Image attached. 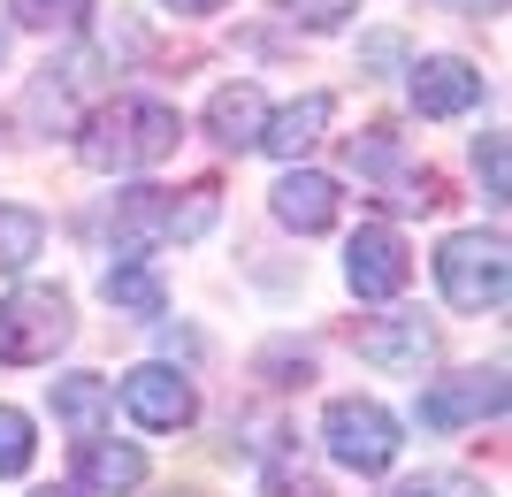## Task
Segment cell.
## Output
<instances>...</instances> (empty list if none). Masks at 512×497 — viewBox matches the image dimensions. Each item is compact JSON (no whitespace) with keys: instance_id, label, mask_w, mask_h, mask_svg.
<instances>
[{"instance_id":"d4e9b609","label":"cell","mask_w":512,"mask_h":497,"mask_svg":"<svg viewBox=\"0 0 512 497\" xmlns=\"http://www.w3.org/2000/svg\"><path fill=\"white\" fill-rule=\"evenodd\" d=\"M474 169H482V192L505 199V138H497V130H490V138H474Z\"/></svg>"},{"instance_id":"83f0119b","label":"cell","mask_w":512,"mask_h":497,"mask_svg":"<svg viewBox=\"0 0 512 497\" xmlns=\"http://www.w3.org/2000/svg\"><path fill=\"white\" fill-rule=\"evenodd\" d=\"M436 8H451V16H474V23H482V16H497L505 0H436Z\"/></svg>"},{"instance_id":"5bb4252c","label":"cell","mask_w":512,"mask_h":497,"mask_svg":"<svg viewBox=\"0 0 512 497\" xmlns=\"http://www.w3.org/2000/svg\"><path fill=\"white\" fill-rule=\"evenodd\" d=\"M329 115H337V100H329V92H306V100H291L283 115H268V130H260V153H276V161H299L306 146H321Z\"/></svg>"},{"instance_id":"603a6c76","label":"cell","mask_w":512,"mask_h":497,"mask_svg":"<svg viewBox=\"0 0 512 497\" xmlns=\"http://www.w3.org/2000/svg\"><path fill=\"white\" fill-rule=\"evenodd\" d=\"M214 199H222V192H214V184H199V192H184V207H176V199H169V238H199V230H207V222H214Z\"/></svg>"},{"instance_id":"ba28073f","label":"cell","mask_w":512,"mask_h":497,"mask_svg":"<svg viewBox=\"0 0 512 497\" xmlns=\"http://www.w3.org/2000/svg\"><path fill=\"white\" fill-rule=\"evenodd\" d=\"M123 406L138 429H192L199 421V390L184 383L176 368H161V360H146V368L123 375Z\"/></svg>"},{"instance_id":"f546056e","label":"cell","mask_w":512,"mask_h":497,"mask_svg":"<svg viewBox=\"0 0 512 497\" xmlns=\"http://www.w3.org/2000/svg\"><path fill=\"white\" fill-rule=\"evenodd\" d=\"M31 497H85V490H77V482H62V490H31Z\"/></svg>"},{"instance_id":"e0dca14e","label":"cell","mask_w":512,"mask_h":497,"mask_svg":"<svg viewBox=\"0 0 512 497\" xmlns=\"http://www.w3.org/2000/svg\"><path fill=\"white\" fill-rule=\"evenodd\" d=\"M100 291H107L115 314H138V322H161V306H169V291H161V276H153L146 260H115L100 276Z\"/></svg>"},{"instance_id":"7a4b0ae2","label":"cell","mask_w":512,"mask_h":497,"mask_svg":"<svg viewBox=\"0 0 512 497\" xmlns=\"http://www.w3.org/2000/svg\"><path fill=\"white\" fill-rule=\"evenodd\" d=\"M69 337H77L69 291H54V283H16V291H8V306H0V360H8V368H39Z\"/></svg>"},{"instance_id":"7c38bea8","label":"cell","mask_w":512,"mask_h":497,"mask_svg":"<svg viewBox=\"0 0 512 497\" xmlns=\"http://www.w3.org/2000/svg\"><path fill=\"white\" fill-rule=\"evenodd\" d=\"M260 130H268V100H260V85H222L207 100V138L214 146H230V153H245V146H260Z\"/></svg>"},{"instance_id":"ffe728a7","label":"cell","mask_w":512,"mask_h":497,"mask_svg":"<svg viewBox=\"0 0 512 497\" xmlns=\"http://www.w3.org/2000/svg\"><path fill=\"white\" fill-rule=\"evenodd\" d=\"M352 169H367V176H413V161H406V146H398L390 130H367V138H352Z\"/></svg>"},{"instance_id":"277c9868","label":"cell","mask_w":512,"mask_h":497,"mask_svg":"<svg viewBox=\"0 0 512 497\" xmlns=\"http://www.w3.org/2000/svg\"><path fill=\"white\" fill-rule=\"evenodd\" d=\"M321 444H329V459L352 467V475H390V459H398V421H390V406H375V398H329Z\"/></svg>"},{"instance_id":"9c48e42d","label":"cell","mask_w":512,"mask_h":497,"mask_svg":"<svg viewBox=\"0 0 512 497\" xmlns=\"http://www.w3.org/2000/svg\"><path fill=\"white\" fill-rule=\"evenodd\" d=\"M360 360L367 368H390V375H428L436 368V329L421 314H383V322L360 329Z\"/></svg>"},{"instance_id":"52a82bcc","label":"cell","mask_w":512,"mask_h":497,"mask_svg":"<svg viewBox=\"0 0 512 497\" xmlns=\"http://www.w3.org/2000/svg\"><path fill=\"white\" fill-rule=\"evenodd\" d=\"M505 413V368H467L451 383H428L421 390V429H467V421H490Z\"/></svg>"},{"instance_id":"f1b7e54d","label":"cell","mask_w":512,"mask_h":497,"mask_svg":"<svg viewBox=\"0 0 512 497\" xmlns=\"http://www.w3.org/2000/svg\"><path fill=\"white\" fill-rule=\"evenodd\" d=\"M176 16H214V8H222V0H169Z\"/></svg>"},{"instance_id":"7402d4cb","label":"cell","mask_w":512,"mask_h":497,"mask_svg":"<svg viewBox=\"0 0 512 497\" xmlns=\"http://www.w3.org/2000/svg\"><path fill=\"white\" fill-rule=\"evenodd\" d=\"M390 497H490L474 475H451V467H436V475H413V482H398Z\"/></svg>"},{"instance_id":"5b68a950","label":"cell","mask_w":512,"mask_h":497,"mask_svg":"<svg viewBox=\"0 0 512 497\" xmlns=\"http://www.w3.org/2000/svg\"><path fill=\"white\" fill-rule=\"evenodd\" d=\"M406 276H413V253H406V238H398L390 222L352 230V245H344V283H352L360 299H398Z\"/></svg>"},{"instance_id":"8992f818","label":"cell","mask_w":512,"mask_h":497,"mask_svg":"<svg viewBox=\"0 0 512 497\" xmlns=\"http://www.w3.org/2000/svg\"><path fill=\"white\" fill-rule=\"evenodd\" d=\"M92 77H100V54H92V46H77L69 62H46L39 77H31V92H23V123L31 130H69L77 123V100L92 92Z\"/></svg>"},{"instance_id":"44dd1931","label":"cell","mask_w":512,"mask_h":497,"mask_svg":"<svg viewBox=\"0 0 512 497\" xmlns=\"http://www.w3.org/2000/svg\"><path fill=\"white\" fill-rule=\"evenodd\" d=\"M31 467V413L0 406V475H23Z\"/></svg>"},{"instance_id":"30bf717a","label":"cell","mask_w":512,"mask_h":497,"mask_svg":"<svg viewBox=\"0 0 512 497\" xmlns=\"http://www.w3.org/2000/svg\"><path fill=\"white\" fill-rule=\"evenodd\" d=\"M413 77V108L428 115V123H444V115H467L474 100H482V69L474 62H459V54H428V62H413L406 69Z\"/></svg>"},{"instance_id":"d6986e66","label":"cell","mask_w":512,"mask_h":497,"mask_svg":"<svg viewBox=\"0 0 512 497\" xmlns=\"http://www.w3.org/2000/svg\"><path fill=\"white\" fill-rule=\"evenodd\" d=\"M8 16H16L23 31H85L92 0H8Z\"/></svg>"},{"instance_id":"484cf974","label":"cell","mask_w":512,"mask_h":497,"mask_svg":"<svg viewBox=\"0 0 512 497\" xmlns=\"http://www.w3.org/2000/svg\"><path fill=\"white\" fill-rule=\"evenodd\" d=\"M291 16H299V23H314V31H329V23L360 16V0H291Z\"/></svg>"},{"instance_id":"2e32d148","label":"cell","mask_w":512,"mask_h":497,"mask_svg":"<svg viewBox=\"0 0 512 497\" xmlns=\"http://www.w3.org/2000/svg\"><path fill=\"white\" fill-rule=\"evenodd\" d=\"M54 413H62V429L77 436V444H92V436L107 429V413H115V383H100V375H62V383H54Z\"/></svg>"},{"instance_id":"ac0fdd59","label":"cell","mask_w":512,"mask_h":497,"mask_svg":"<svg viewBox=\"0 0 512 497\" xmlns=\"http://www.w3.org/2000/svg\"><path fill=\"white\" fill-rule=\"evenodd\" d=\"M46 245V222L31 207H0V276H23Z\"/></svg>"},{"instance_id":"8fae6325","label":"cell","mask_w":512,"mask_h":497,"mask_svg":"<svg viewBox=\"0 0 512 497\" xmlns=\"http://www.w3.org/2000/svg\"><path fill=\"white\" fill-rule=\"evenodd\" d=\"M268 199H276V222L299 230V238H321L337 222V176H321V169H291Z\"/></svg>"},{"instance_id":"cb8c5ba5","label":"cell","mask_w":512,"mask_h":497,"mask_svg":"<svg viewBox=\"0 0 512 497\" xmlns=\"http://www.w3.org/2000/svg\"><path fill=\"white\" fill-rule=\"evenodd\" d=\"M268 497H329L321 475H306L299 459H268Z\"/></svg>"},{"instance_id":"4316f807","label":"cell","mask_w":512,"mask_h":497,"mask_svg":"<svg viewBox=\"0 0 512 497\" xmlns=\"http://www.w3.org/2000/svg\"><path fill=\"white\" fill-rule=\"evenodd\" d=\"M360 62L367 69H398L406 62V39H398V31H375V39H360Z\"/></svg>"},{"instance_id":"6da1fadb","label":"cell","mask_w":512,"mask_h":497,"mask_svg":"<svg viewBox=\"0 0 512 497\" xmlns=\"http://www.w3.org/2000/svg\"><path fill=\"white\" fill-rule=\"evenodd\" d=\"M176 138H184V115L169 100H146V92H115L107 108L85 115V169L100 176H130V169H153V161H169Z\"/></svg>"},{"instance_id":"9a60e30c","label":"cell","mask_w":512,"mask_h":497,"mask_svg":"<svg viewBox=\"0 0 512 497\" xmlns=\"http://www.w3.org/2000/svg\"><path fill=\"white\" fill-rule=\"evenodd\" d=\"M146 482V452L138 444H107V436H92V444H77V490H107L123 497Z\"/></svg>"},{"instance_id":"4fadbf2b","label":"cell","mask_w":512,"mask_h":497,"mask_svg":"<svg viewBox=\"0 0 512 497\" xmlns=\"http://www.w3.org/2000/svg\"><path fill=\"white\" fill-rule=\"evenodd\" d=\"M115 260H146V245L169 238V192H115Z\"/></svg>"},{"instance_id":"3957f363","label":"cell","mask_w":512,"mask_h":497,"mask_svg":"<svg viewBox=\"0 0 512 497\" xmlns=\"http://www.w3.org/2000/svg\"><path fill=\"white\" fill-rule=\"evenodd\" d=\"M436 283L459 314H497L512 291V260H505V238L497 230H459V238L436 245Z\"/></svg>"}]
</instances>
